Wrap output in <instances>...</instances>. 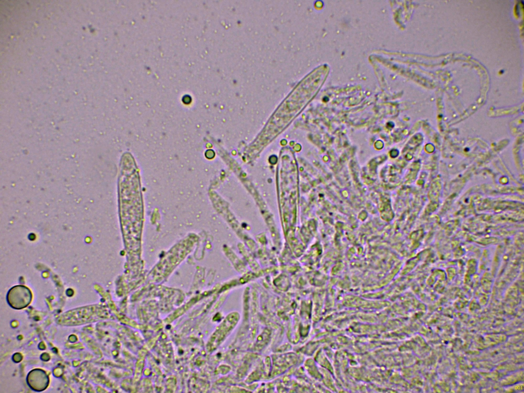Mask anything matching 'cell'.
Instances as JSON below:
<instances>
[{"label": "cell", "mask_w": 524, "mask_h": 393, "mask_svg": "<svg viewBox=\"0 0 524 393\" xmlns=\"http://www.w3.org/2000/svg\"><path fill=\"white\" fill-rule=\"evenodd\" d=\"M28 386L33 390L41 391L46 389L49 383V378L46 373L41 369L31 370L27 377Z\"/></svg>", "instance_id": "obj_3"}, {"label": "cell", "mask_w": 524, "mask_h": 393, "mask_svg": "<svg viewBox=\"0 0 524 393\" xmlns=\"http://www.w3.org/2000/svg\"><path fill=\"white\" fill-rule=\"evenodd\" d=\"M32 295L27 287L18 285L11 288L8 292L7 300L9 305L19 310L27 307L31 302Z\"/></svg>", "instance_id": "obj_2"}, {"label": "cell", "mask_w": 524, "mask_h": 393, "mask_svg": "<svg viewBox=\"0 0 524 393\" xmlns=\"http://www.w3.org/2000/svg\"><path fill=\"white\" fill-rule=\"evenodd\" d=\"M77 311H69L61 316V323L64 325H77L96 319V307H84Z\"/></svg>", "instance_id": "obj_1"}]
</instances>
